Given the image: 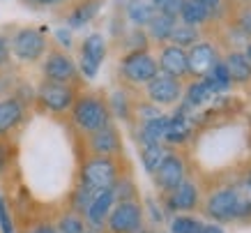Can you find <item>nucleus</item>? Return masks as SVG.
<instances>
[{
    "mask_svg": "<svg viewBox=\"0 0 251 233\" xmlns=\"http://www.w3.org/2000/svg\"><path fill=\"white\" fill-rule=\"evenodd\" d=\"M198 2H203V5H207L210 9H212L214 5H219V0H198Z\"/></svg>",
    "mask_w": 251,
    "mask_h": 233,
    "instance_id": "obj_39",
    "label": "nucleus"
},
{
    "mask_svg": "<svg viewBox=\"0 0 251 233\" xmlns=\"http://www.w3.org/2000/svg\"><path fill=\"white\" fill-rule=\"evenodd\" d=\"M90 146L92 150L97 152L99 157H106V155H113L118 148H120V141H118V132L113 127H101L97 132H92V139H90Z\"/></svg>",
    "mask_w": 251,
    "mask_h": 233,
    "instance_id": "obj_16",
    "label": "nucleus"
},
{
    "mask_svg": "<svg viewBox=\"0 0 251 233\" xmlns=\"http://www.w3.org/2000/svg\"><path fill=\"white\" fill-rule=\"evenodd\" d=\"M23 118V106L16 99H2L0 102V136L14 129Z\"/></svg>",
    "mask_w": 251,
    "mask_h": 233,
    "instance_id": "obj_17",
    "label": "nucleus"
},
{
    "mask_svg": "<svg viewBox=\"0 0 251 233\" xmlns=\"http://www.w3.org/2000/svg\"><path fill=\"white\" fill-rule=\"evenodd\" d=\"M224 67L228 72L230 81H237V83H247L251 79V62L249 58L244 56V53H230L226 62H224Z\"/></svg>",
    "mask_w": 251,
    "mask_h": 233,
    "instance_id": "obj_18",
    "label": "nucleus"
},
{
    "mask_svg": "<svg viewBox=\"0 0 251 233\" xmlns=\"http://www.w3.org/2000/svg\"><path fill=\"white\" fill-rule=\"evenodd\" d=\"M127 14H129V19L134 23H138V26H145V23H148L154 16V7L145 5V2H129Z\"/></svg>",
    "mask_w": 251,
    "mask_h": 233,
    "instance_id": "obj_28",
    "label": "nucleus"
},
{
    "mask_svg": "<svg viewBox=\"0 0 251 233\" xmlns=\"http://www.w3.org/2000/svg\"><path fill=\"white\" fill-rule=\"evenodd\" d=\"M244 56H247V58H249V62H251V44L247 46V53H244Z\"/></svg>",
    "mask_w": 251,
    "mask_h": 233,
    "instance_id": "obj_42",
    "label": "nucleus"
},
{
    "mask_svg": "<svg viewBox=\"0 0 251 233\" xmlns=\"http://www.w3.org/2000/svg\"><path fill=\"white\" fill-rule=\"evenodd\" d=\"M159 67L164 74L168 76H182L189 72V65H187V53H184V49H180V46H166L164 51H161V58H159Z\"/></svg>",
    "mask_w": 251,
    "mask_h": 233,
    "instance_id": "obj_14",
    "label": "nucleus"
},
{
    "mask_svg": "<svg viewBox=\"0 0 251 233\" xmlns=\"http://www.w3.org/2000/svg\"><path fill=\"white\" fill-rule=\"evenodd\" d=\"M58 39H60L65 46L72 44V39H69V32H65V30H58Z\"/></svg>",
    "mask_w": 251,
    "mask_h": 233,
    "instance_id": "obj_37",
    "label": "nucleus"
},
{
    "mask_svg": "<svg viewBox=\"0 0 251 233\" xmlns=\"http://www.w3.org/2000/svg\"><path fill=\"white\" fill-rule=\"evenodd\" d=\"M35 2H44V5H51V2H60V0H35Z\"/></svg>",
    "mask_w": 251,
    "mask_h": 233,
    "instance_id": "obj_41",
    "label": "nucleus"
},
{
    "mask_svg": "<svg viewBox=\"0 0 251 233\" xmlns=\"http://www.w3.org/2000/svg\"><path fill=\"white\" fill-rule=\"evenodd\" d=\"M39 99L44 102V106H49L51 111H65L74 104V92L69 86L58 81H46L39 88Z\"/></svg>",
    "mask_w": 251,
    "mask_h": 233,
    "instance_id": "obj_8",
    "label": "nucleus"
},
{
    "mask_svg": "<svg viewBox=\"0 0 251 233\" xmlns=\"http://www.w3.org/2000/svg\"><path fill=\"white\" fill-rule=\"evenodd\" d=\"M203 233H224V231H221L219 226H205V231Z\"/></svg>",
    "mask_w": 251,
    "mask_h": 233,
    "instance_id": "obj_40",
    "label": "nucleus"
},
{
    "mask_svg": "<svg viewBox=\"0 0 251 233\" xmlns=\"http://www.w3.org/2000/svg\"><path fill=\"white\" fill-rule=\"evenodd\" d=\"M187 65L194 74L205 76L210 69L217 65V53L210 44H194L191 51L187 53Z\"/></svg>",
    "mask_w": 251,
    "mask_h": 233,
    "instance_id": "obj_13",
    "label": "nucleus"
},
{
    "mask_svg": "<svg viewBox=\"0 0 251 233\" xmlns=\"http://www.w3.org/2000/svg\"><path fill=\"white\" fill-rule=\"evenodd\" d=\"M180 16L184 19L187 26H198V23L207 21L210 16V7L198 2V0H184L182 2V9H180Z\"/></svg>",
    "mask_w": 251,
    "mask_h": 233,
    "instance_id": "obj_20",
    "label": "nucleus"
},
{
    "mask_svg": "<svg viewBox=\"0 0 251 233\" xmlns=\"http://www.w3.org/2000/svg\"><path fill=\"white\" fill-rule=\"evenodd\" d=\"M141 113H143V120H145V122L152 120V118H157V116H161L157 109H150V106H143V109H141Z\"/></svg>",
    "mask_w": 251,
    "mask_h": 233,
    "instance_id": "obj_35",
    "label": "nucleus"
},
{
    "mask_svg": "<svg viewBox=\"0 0 251 233\" xmlns=\"http://www.w3.org/2000/svg\"><path fill=\"white\" fill-rule=\"evenodd\" d=\"M122 74L127 76L131 83H148L157 76V62H154L150 53L134 51L122 62Z\"/></svg>",
    "mask_w": 251,
    "mask_h": 233,
    "instance_id": "obj_5",
    "label": "nucleus"
},
{
    "mask_svg": "<svg viewBox=\"0 0 251 233\" xmlns=\"http://www.w3.org/2000/svg\"><path fill=\"white\" fill-rule=\"evenodd\" d=\"M44 35L39 30H32V28H23V30L16 32L14 42H12V49L14 53L21 58V60H37L39 56L44 53Z\"/></svg>",
    "mask_w": 251,
    "mask_h": 233,
    "instance_id": "obj_6",
    "label": "nucleus"
},
{
    "mask_svg": "<svg viewBox=\"0 0 251 233\" xmlns=\"http://www.w3.org/2000/svg\"><path fill=\"white\" fill-rule=\"evenodd\" d=\"M7 60V46H5V42L0 39V65Z\"/></svg>",
    "mask_w": 251,
    "mask_h": 233,
    "instance_id": "obj_38",
    "label": "nucleus"
},
{
    "mask_svg": "<svg viewBox=\"0 0 251 233\" xmlns=\"http://www.w3.org/2000/svg\"><path fill=\"white\" fill-rule=\"evenodd\" d=\"M92 199H95V192L88 189L85 185H81V187L76 189V194H74V208H76V210H88V205H90Z\"/></svg>",
    "mask_w": 251,
    "mask_h": 233,
    "instance_id": "obj_32",
    "label": "nucleus"
},
{
    "mask_svg": "<svg viewBox=\"0 0 251 233\" xmlns=\"http://www.w3.org/2000/svg\"><path fill=\"white\" fill-rule=\"evenodd\" d=\"M171 42L173 44H177L180 49L182 46H189V44H196V39H198V32L194 26H175L173 32H171Z\"/></svg>",
    "mask_w": 251,
    "mask_h": 233,
    "instance_id": "obj_27",
    "label": "nucleus"
},
{
    "mask_svg": "<svg viewBox=\"0 0 251 233\" xmlns=\"http://www.w3.org/2000/svg\"><path fill=\"white\" fill-rule=\"evenodd\" d=\"M251 212V203L242 201L237 189H221L207 201V215H212L219 222H228L235 217H244Z\"/></svg>",
    "mask_w": 251,
    "mask_h": 233,
    "instance_id": "obj_1",
    "label": "nucleus"
},
{
    "mask_svg": "<svg viewBox=\"0 0 251 233\" xmlns=\"http://www.w3.org/2000/svg\"><path fill=\"white\" fill-rule=\"evenodd\" d=\"M148 28H150V35H152L154 39H159V42H164V39L171 37V32H173L175 28V16H168V14H157L148 21Z\"/></svg>",
    "mask_w": 251,
    "mask_h": 233,
    "instance_id": "obj_22",
    "label": "nucleus"
},
{
    "mask_svg": "<svg viewBox=\"0 0 251 233\" xmlns=\"http://www.w3.org/2000/svg\"><path fill=\"white\" fill-rule=\"evenodd\" d=\"M198 201V189L194 182L182 180L175 189H171V199H168V205L173 210H191Z\"/></svg>",
    "mask_w": 251,
    "mask_h": 233,
    "instance_id": "obj_15",
    "label": "nucleus"
},
{
    "mask_svg": "<svg viewBox=\"0 0 251 233\" xmlns=\"http://www.w3.org/2000/svg\"><path fill=\"white\" fill-rule=\"evenodd\" d=\"M118 175V169L108 157H95L83 166L81 171V185H85L88 189H92L95 194L101 189H111Z\"/></svg>",
    "mask_w": 251,
    "mask_h": 233,
    "instance_id": "obj_2",
    "label": "nucleus"
},
{
    "mask_svg": "<svg viewBox=\"0 0 251 233\" xmlns=\"http://www.w3.org/2000/svg\"><path fill=\"white\" fill-rule=\"evenodd\" d=\"M30 233H55V229H51V226H46V224H42V226H35Z\"/></svg>",
    "mask_w": 251,
    "mask_h": 233,
    "instance_id": "obj_36",
    "label": "nucleus"
},
{
    "mask_svg": "<svg viewBox=\"0 0 251 233\" xmlns=\"http://www.w3.org/2000/svg\"><path fill=\"white\" fill-rule=\"evenodd\" d=\"M148 92L154 104H173L180 97V83L175 81V76L157 74L152 81H148Z\"/></svg>",
    "mask_w": 251,
    "mask_h": 233,
    "instance_id": "obj_9",
    "label": "nucleus"
},
{
    "mask_svg": "<svg viewBox=\"0 0 251 233\" xmlns=\"http://www.w3.org/2000/svg\"><path fill=\"white\" fill-rule=\"evenodd\" d=\"M154 7L159 14H168V16H177L180 9H182V2L184 0H152Z\"/></svg>",
    "mask_w": 251,
    "mask_h": 233,
    "instance_id": "obj_31",
    "label": "nucleus"
},
{
    "mask_svg": "<svg viewBox=\"0 0 251 233\" xmlns=\"http://www.w3.org/2000/svg\"><path fill=\"white\" fill-rule=\"evenodd\" d=\"M154 178L159 182V187L164 189H175L180 182L184 180V164L180 157H175V155H166L164 162L159 164V169L154 171Z\"/></svg>",
    "mask_w": 251,
    "mask_h": 233,
    "instance_id": "obj_10",
    "label": "nucleus"
},
{
    "mask_svg": "<svg viewBox=\"0 0 251 233\" xmlns=\"http://www.w3.org/2000/svg\"><path fill=\"white\" fill-rule=\"evenodd\" d=\"M0 233H14V222H12L5 199H0Z\"/></svg>",
    "mask_w": 251,
    "mask_h": 233,
    "instance_id": "obj_33",
    "label": "nucleus"
},
{
    "mask_svg": "<svg viewBox=\"0 0 251 233\" xmlns=\"http://www.w3.org/2000/svg\"><path fill=\"white\" fill-rule=\"evenodd\" d=\"M88 233H97V231H88Z\"/></svg>",
    "mask_w": 251,
    "mask_h": 233,
    "instance_id": "obj_44",
    "label": "nucleus"
},
{
    "mask_svg": "<svg viewBox=\"0 0 251 233\" xmlns=\"http://www.w3.org/2000/svg\"><path fill=\"white\" fill-rule=\"evenodd\" d=\"M113 203H115V189L113 187L97 192L95 199L90 201V205H88V210H85L88 222H90L92 226H101L108 219L111 210H113Z\"/></svg>",
    "mask_w": 251,
    "mask_h": 233,
    "instance_id": "obj_11",
    "label": "nucleus"
},
{
    "mask_svg": "<svg viewBox=\"0 0 251 233\" xmlns=\"http://www.w3.org/2000/svg\"><path fill=\"white\" fill-rule=\"evenodd\" d=\"M104 56H106V42H104L101 35L85 37L83 49H81V69H83V74L88 76V79L97 76Z\"/></svg>",
    "mask_w": 251,
    "mask_h": 233,
    "instance_id": "obj_7",
    "label": "nucleus"
},
{
    "mask_svg": "<svg viewBox=\"0 0 251 233\" xmlns=\"http://www.w3.org/2000/svg\"><path fill=\"white\" fill-rule=\"evenodd\" d=\"M249 185H251V175H249Z\"/></svg>",
    "mask_w": 251,
    "mask_h": 233,
    "instance_id": "obj_43",
    "label": "nucleus"
},
{
    "mask_svg": "<svg viewBox=\"0 0 251 233\" xmlns=\"http://www.w3.org/2000/svg\"><path fill=\"white\" fill-rule=\"evenodd\" d=\"M210 88H207L203 81H196L194 86H191L189 90H187V104L189 106H201L203 102H207L210 99Z\"/></svg>",
    "mask_w": 251,
    "mask_h": 233,
    "instance_id": "obj_29",
    "label": "nucleus"
},
{
    "mask_svg": "<svg viewBox=\"0 0 251 233\" xmlns=\"http://www.w3.org/2000/svg\"><path fill=\"white\" fill-rule=\"evenodd\" d=\"M210 88V92H224V90H228V86H230V76L228 72H226V67H224V62H217L210 72L205 74V81H203Z\"/></svg>",
    "mask_w": 251,
    "mask_h": 233,
    "instance_id": "obj_23",
    "label": "nucleus"
},
{
    "mask_svg": "<svg viewBox=\"0 0 251 233\" xmlns=\"http://www.w3.org/2000/svg\"><path fill=\"white\" fill-rule=\"evenodd\" d=\"M166 122H168V118H164V116H157L152 120L143 122V129H141V141H143V146L159 143L161 139H164V132H166Z\"/></svg>",
    "mask_w": 251,
    "mask_h": 233,
    "instance_id": "obj_21",
    "label": "nucleus"
},
{
    "mask_svg": "<svg viewBox=\"0 0 251 233\" xmlns=\"http://www.w3.org/2000/svg\"><path fill=\"white\" fill-rule=\"evenodd\" d=\"M237 26H240V30H242L244 35H251V9H244L242 16H240V21H237Z\"/></svg>",
    "mask_w": 251,
    "mask_h": 233,
    "instance_id": "obj_34",
    "label": "nucleus"
},
{
    "mask_svg": "<svg viewBox=\"0 0 251 233\" xmlns=\"http://www.w3.org/2000/svg\"><path fill=\"white\" fill-rule=\"evenodd\" d=\"M55 233H85L83 231V222L76 217V215H67L62 217L55 226Z\"/></svg>",
    "mask_w": 251,
    "mask_h": 233,
    "instance_id": "obj_30",
    "label": "nucleus"
},
{
    "mask_svg": "<svg viewBox=\"0 0 251 233\" xmlns=\"http://www.w3.org/2000/svg\"><path fill=\"white\" fill-rule=\"evenodd\" d=\"M97 9H99V0L83 2L81 7H76L74 12H72V16H69V26H72V28H81V26H85L92 16L97 14Z\"/></svg>",
    "mask_w": 251,
    "mask_h": 233,
    "instance_id": "obj_25",
    "label": "nucleus"
},
{
    "mask_svg": "<svg viewBox=\"0 0 251 233\" xmlns=\"http://www.w3.org/2000/svg\"><path fill=\"white\" fill-rule=\"evenodd\" d=\"M189 132H191V122L184 118V113H177L173 118H168L164 139L168 143H182L189 139Z\"/></svg>",
    "mask_w": 251,
    "mask_h": 233,
    "instance_id": "obj_19",
    "label": "nucleus"
},
{
    "mask_svg": "<svg viewBox=\"0 0 251 233\" xmlns=\"http://www.w3.org/2000/svg\"><path fill=\"white\" fill-rule=\"evenodd\" d=\"M74 122L85 132H97L108 125V111L97 97H83L74 104Z\"/></svg>",
    "mask_w": 251,
    "mask_h": 233,
    "instance_id": "obj_3",
    "label": "nucleus"
},
{
    "mask_svg": "<svg viewBox=\"0 0 251 233\" xmlns=\"http://www.w3.org/2000/svg\"><path fill=\"white\" fill-rule=\"evenodd\" d=\"M205 231V224L196 217H187V215H180L171 222V233H203Z\"/></svg>",
    "mask_w": 251,
    "mask_h": 233,
    "instance_id": "obj_26",
    "label": "nucleus"
},
{
    "mask_svg": "<svg viewBox=\"0 0 251 233\" xmlns=\"http://www.w3.org/2000/svg\"><path fill=\"white\" fill-rule=\"evenodd\" d=\"M143 222V212L134 201H120L108 215L111 233H136Z\"/></svg>",
    "mask_w": 251,
    "mask_h": 233,
    "instance_id": "obj_4",
    "label": "nucleus"
},
{
    "mask_svg": "<svg viewBox=\"0 0 251 233\" xmlns=\"http://www.w3.org/2000/svg\"><path fill=\"white\" fill-rule=\"evenodd\" d=\"M168 152L161 148L159 143H150V146H143V155H141V159H143V166L148 173H154L157 169H159V164L164 162V157H166Z\"/></svg>",
    "mask_w": 251,
    "mask_h": 233,
    "instance_id": "obj_24",
    "label": "nucleus"
},
{
    "mask_svg": "<svg viewBox=\"0 0 251 233\" xmlns=\"http://www.w3.org/2000/svg\"><path fill=\"white\" fill-rule=\"evenodd\" d=\"M44 74L49 81H58V83H65L69 79H74L76 74V67H74V62L69 60L65 53H51L49 58H46V65H44Z\"/></svg>",
    "mask_w": 251,
    "mask_h": 233,
    "instance_id": "obj_12",
    "label": "nucleus"
}]
</instances>
